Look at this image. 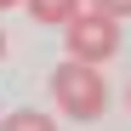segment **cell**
<instances>
[{
  "instance_id": "6da1fadb",
  "label": "cell",
  "mask_w": 131,
  "mask_h": 131,
  "mask_svg": "<svg viewBox=\"0 0 131 131\" xmlns=\"http://www.w3.org/2000/svg\"><path fill=\"white\" fill-rule=\"evenodd\" d=\"M51 103H57V114H69V120H103V108H108V80L97 63H57L51 69Z\"/></svg>"
},
{
  "instance_id": "7a4b0ae2",
  "label": "cell",
  "mask_w": 131,
  "mask_h": 131,
  "mask_svg": "<svg viewBox=\"0 0 131 131\" xmlns=\"http://www.w3.org/2000/svg\"><path fill=\"white\" fill-rule=\"evenodd\" d=\"M120 23L125 17H114V12H103V6H91V0H80V6L69 12V23H63V40H69V57H80V63H103L120 51Z\"/></svg>"
},
{
  "instance_id": "3957f363",
  "label": "cell",
  "mask_w": 131,
  "mask_h": 131,
  "mask_svg": "<svg viewBox=\"0 0 131 131\" xmlns=\"http://www.w3.org/2000/svg\"><path fill=\"white\" fill-rule=\"evenodd\" d=\"M17 6H29V17H34V23H69V12L80 6V0H17Z\"/></svg>"
},
{
  "instance_id": "277c9868",
  "label": "cell",
  "mask_w": 131,
  "mask_h": 131,
  "mask_svg": "<svg viewBox=\"0 0 131 131\" xmlns=\"http://www.w3.org/2000/svg\"><path fill=\"white\" fill-rule=\"evenodd\" d=\"M0 131H57V120L40 114V108H12V114L0 120Z\"/></svg>"
},
{
  "instance_id": "5b68a950",
  "label": "cell",
  "mask_w": 131,
  "mask_h": 131,
  "mask_svg": "<svg viewBox=\"0 0 131 131\" xmlns=\"http://www.w3.org/2000/svg\"><path fill=\"white\" fill-rule=\"evenodd\" d=\"M91 6H103V12H114V17H125V12H131V0H91Z\"/></svg>"
},
{
  "instance_id": "8992f818",
  "label": "cell",
  "mask_w": 131,
  "mask_h": 131,
  "mask_svg": "<svg viewBox=\"0 0 131 131\" xmlns=\"http://www.w3.org/2000/svg\"><path fill=\"white\" fill-rule=\"evenodd\" d=\"M12 6H17V0H0V12H12Z\"/></svg>"
},
{
  "instance_id": "52a82bcc",
  "label": "cell",
  "mask_w": 131,
  "mask_h": 131,
  "mask_svg": "<svg viewBox=\"0 0 131 131\" xmlns=\"http://www.w3.org/2000/svg\"><path fill=\"white\" fill-rule=\"evenodd\" d=\"M0 57H6V34H0Z\"/></svg>"
}]
</instances>
